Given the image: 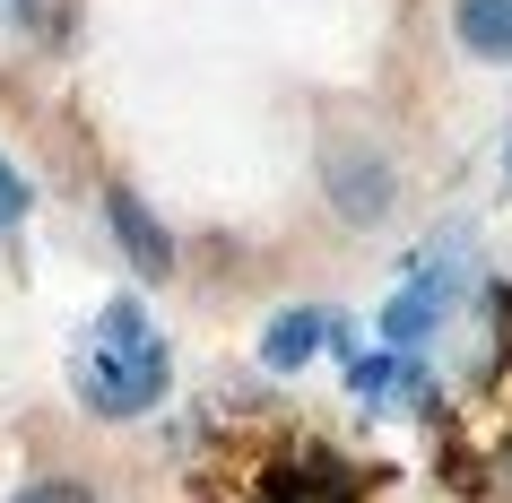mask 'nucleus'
<instances>
[{
  "label": "nucleus",
  "instance_id": "7ed1b4c3",
  "mask_svg": "<svg viewBox=\"0 0 512 503\" xmlns=\"http://www.w3.org/2000/svg\"><path fill=\"white\" fill-rule=\"evenodd\" d=\"M330 330H339V321H330L322 304H296V313H278L270 330H261V365H270V373H296V365H313Z\"/></svg>",
  "mask_w": 512,
  "mask_h": 503
},
{
  "label": "nucleus",
  "instance_id": "20e7f679",
  "mask_svg": "<svg viewBox=\"0 0 512 503\" xmlns=\"http://www.w3.org/2000/svg\"><path fill=\"white\" fill-rule=\"evenodd\" d=\"M330 200H339V217L374 226L391 209V157H330Z\"/></svg>",
  "mask_w": 512,
  "mask_h": 503
},
{
  "label": "nucleus",
  "instance_id": "f257e3e1",
  "mask_svg": "<svg viewBox=\"0 0 512 503\" xmlns=\"http://www.w3.org/2000/svg\"><path fill=\"white\" fill-rule=\"evenodd\" d=\"M165 382H174V356H165V339L148 330L139 295H113L105 321H96V347L79 356V399L96 417H148L165 399Z\"/></svg>",
  "mask_w": 512,
  "mask_h": 503
},
{
  "label": "nucleus",
  "instance_id": "6e6552de",
  "mask_svg": "<svg viewBox=\"0 0 512 503\" xmlns=\"http://www.w3.org/2000/svg\"><path fill=\"white\" fill-rule=\"evenodd\" d=\"M9 503H96L87 486H70V477H35V486H18Z\"/></svg>",
  "mask_w": 512,
  "mask_h": 503
},
{
  "label": "nucleus",
  "instance_id": "f03ea898",
  "mask_svg": "<svg viewBox=\"0 0 512 503\" xmlns=\"http://www.w3.org/2000/svg\"><path fill=\"white\" fill-rule=\"evenodd\" d=\"M105 226H113V235H122V252H131V261L148 269V278H165V269H174V243H165L157 209H148L139 191H122V183L105 191Z\"/></svg>",
  "mask_w": 512,
  "mask_h": 503
},
{
  "label": "nucleus",
  "instance_id": "0eeeda50",
  "mask_svg": "<svg viewBox=\"0 0 512 503\" xmlns=\"http://www.w3.org/2000/svg\"><path fill=\"white\" fill-rule=\"evenodd\" d=\"M434 321H443V287H434V278H417V287H400L391 304H382V339H391V347H417Z\"/></svg>",
  "mask_w": 512,
  "mask_h": 503
},
{
  "label": "nucleus",
  "instance_id": "1a4fd4ad",
  "mask_svg": "<svg viewBox=\"0 0 512 503\" xmlns=\"http://www.w3.org/2000/svg\"><path fill=\"white\" fill-rule=\"evenodd\" d=\"M35 209V191L18 183V174H9V165H0V226H18V217Z\"/></svg>",
  "mask_w": 512,
  "mask_h": 503
},
{
  "label": "nucleus",
  "instance_id": "39448f33",
  "mask_svg": "<svg viewBox=\"0 0 512 503\" xmlns=\"http://www.w3.org/2000/svg\"><path fill=\"white\" fill-rule=\"evenodd\" d=\"M356 391L391 399V408H426V373H417L408 347H382V356H356Z\"/></svg>",
  "mask_w": 512,
  "mask_h": 503
},
{
  "label": "nucleus",
  "instance_id": "423d86ee",
  "mask_svg": "<svg viewBox=\"0 0 512 503\" xmlns=\"http://www.w3.org/2000/svg\"><path fill=\"white\" fill-rule=\"evenodd\" d=\"M452 35L478 61H512V0H452Z\"/></svg>",
  "mask_w": 512,
  "mask_h": 503
}]
</instances>
